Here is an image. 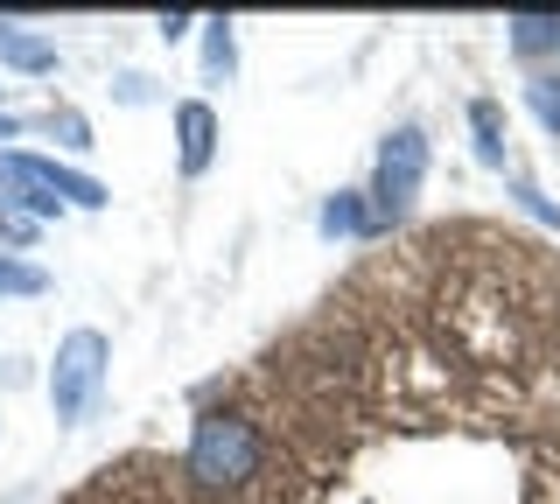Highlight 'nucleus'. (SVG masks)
<instances>
[{
    "mask_svg": "<svg viewBox=\"0 0 560 504\" xmlns=\"http://www.w3.org/2000/svg\"><path fill=\"white\" fill-rule=\"evenodd\" d=\"M315 224H323V238H364V232H378V224H372V197H364V189H337Z\"/></svg>",
    "mask_w": 560,
    "mask_h": 504,
    "instance_id": "nucleus-6",
    "label": "nucleus"
},
{
    "mask_svg": "<svg viewBox=\"0 0 560 504\" xmlns=\"http://www.w3.org/2000/svg\"><path fill=\"white\" fill-rule=\"evenodd\" d=\"M525 106H533V119L547 133H560V71H533V78H525Z\"/></svg>",
    "mask_w": 560,
    "mask_h": 504,
    "instance_id": "nucleus-9",
    "label": "nucleus"
},
{
    "mask_svg": "<svg viewBox=\"0 0 560 504\" xmlns=\"http://www.w3.org/2000/svg\"><path fill=\"white\" fill-rule=\"evenodd\" d=\"M512 197H518V203H525V211H533L539 224H553V232H560V211H553V203H547V197H539V189H533V183H525V176H512Z\"/></svg>",
    "mask_w": 560,
    "mask_h": 504,
    "instance_id": "nucleus-12",
    "label": "nucleus"
},
{
    "mask_svg": "<svg viewBox=\"0 0 560 504\" xmlns=\"http://www.w3.org/2000/svg\"><path fill=\"white\" fill-rule=\"evenodd\" d=\"M469 133H477V162L504 168V113H498V98H469Z\"/></svg>",
    "mask_w": 560,
    "mask_h": 504,
    "instance_id": "nucleus-7",
    "label": "nucleus"
},
{
    "mask_svg": "<svg viewBox=\"0 0 560 504\" xmlns=\"http://www.w3.org/2000/svg\"><path fill=\"white\" fill-rule=\"evenodd\" d=\"M267 469V434H259L253 413H232V407H210L197 413L189 427V448H183V477L197 483L203 497H232Z\"/></svg>",
    "mask_w": 560,
    "mask_h": 504,
    "instance_id": "nucleus-1",
    "label": "nucleus"
},
{
    "mask_svg": "<svg viewBox=\"0 0 560 504\" xmlns=\"http://www.w3.org/2000/svg\"><path fill=\"white\" fill-rule=\"evenodd\" d=\"M420 183H428V133L420 127H393L378 141V162H372V224L385 232L393 218H407V203L420 197Z\"/></svg>",
    "mask_w": 560,
    "mask_h": 504,
    "instance_id": "nucleus-3",
    "label": "nucleus"
},
{
    "mask_svg": "<svg viewBox=\"0 0 560 504\" xmlns=\"http://www.w3.org/2000/svg\"><path fill=\"white\" fill-rule=\"evenodd\" d=\"M43 288H49V273L35 267V259L0 253V294H43Z\"/></svg>",
    "mask_w": 560,
    "mask_h": 504,
    "instance_id": "nucleus-10",
    "label": "nucleus"
},
{
    "mask_svg": "<svg viewBox=\"0 0 560 504\" xmlns=\"http://www.w3.org/2000/svg\"><path fill=\"white\" fill-rule=\"evenodd\" d=\"M105 364H113V343H105L98 329H70L57 343V364H49V413H57L63 427H78L84 413H92V399L105 386Z\"/></svg>",
    "mask_w": 560,
    "mask_h": 504,
    "instance_id": "nucleus-2",
    "label": "nucleus"
},
{
    "mask_svg": "<svg viewBox=\"0 0 560 504\" xmlns=\"http://www.w3.org/2000/svg\"><path fill=\"white\" fill-rule=\"evenodd\" d=\"M203 63H210V71H232V63H238V43H232V22H224V14L203 22Z\"/></svg>",
    "mask_w": 560,
    "mask_h": 504,
    "instance_id": "nucleus-11",
    "label": "nucleus"
},
{
    "mask_svg": "<svg viewBox=\"0 0 560 504\" xmlns=\"http://www.w3.org/2000/svg\"><path fill=\"white\" fill-rule=\"evenodd\" d=\"M49 133H63L70 148H92V127H84L78 113H49Z\"/></svg>",
    "mask_w": 560,
    "mask_h": 504,
    "instance_id": "nucleus-13",
    "label": "nucleus"
},
{
    "mask_svg": "<svg viewBox=\"0 0 560 504\" xmlns=\"http://www.w3.org/2000/svg\"><path fill=\"white\" fill-rule=\"evenodd\" d=\"M154 28H162V36L175 43V36H189V28H197V22H189V14H162V22H154Z\"/></svg>",
    "mask_w": 560,
    "mask_h": 504,
    "instance_id": "nucleus-14",
    "label": "nucleus"
},
{
    "mask_svg": "<svg viewBox=\"0 0 560 504\" xmlns=\"http://www.w3.org/2000/svg\"><path fill=\"white\" fill-rule=\"evenodd\" d=\"M0 63H8V71L43 78V71H57V43L28 36V28H14V22H0Z\"/></svg>",
    "mask_w": 560,
    "mask_h": 504,
    "instance_id": "nucleus-5",
    "label": "nucleus"
},
{
    "mask_svg": "<svg viewBox=\"0 0 560 504\" xmlns=\"http://www.w3.org/2000/svg\"><path fill=\"white\" fill-rule=\"evenodd\" d=\"M14 133H22V119H8V113H0V141H14Z\"/></svg>",
    "mask_w": 560,
    "mask_h": 504,
    "instance_id": "nucleus-15",
    "label": "nucleus"
},
{
    "mask_svg": "<svg viewBox=\"0 0 560 504\" xmlns=\"http://www.w3.org/2000/svg\"><path fill=\"white\" fill-rule=\"evenodd\" d=\"M512 49L518 57H553L560 49V14H512Z\"/></svg>",
    "mask_w": 560,
    "mask_h": 504,
    "instance_id": "nucleus-8",
    "label": "nucleus"
},
{
    "mask_svg": "<svg viewBox=\"0 0 560 504\" xmlns=\"http://www.w3.org/2000/svg\"><path fill=\"white\" fill-rule=\"evenodd\" d=\"M210 154H218V113H210L203 98H183V106H175V168L197 183L210 168Z\"/></svg>",
    "mask_w": 560,
    "mask_h": 504,
    "instance_id": "nucleus-4",
    "label": "nucleus"
}]
</instances>
